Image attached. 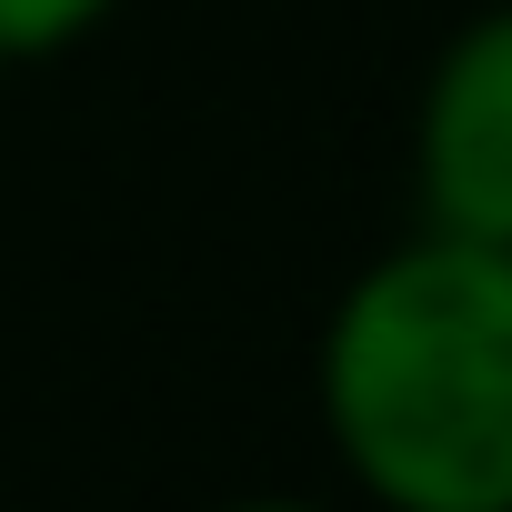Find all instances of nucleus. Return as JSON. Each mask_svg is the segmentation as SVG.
<instances>
[{"instance_id": "1", "label": "nucleus", "mask_w": 512, "mask_h": 512, "mask_svg": "<svg viewBox=\"0 0 512 512\" xmlns=\"http://www.w3.org/2000/svg\"><path fill=\"white\" fill-rule=\"evenodd\" d=\"M322 432L392 512H512V251L412 231L322 322Z\"/></svg>"}, {"instance_id": "2", "label": "nucleus", "mask_w": 512, "mask_h": 512, "mask_svg": "<svg viewBox=\"0 0 512 512\" xmlns=\"http://www.w3.org/2000/svg\"><path fill=\"white\" fill-rule=\"evenodd\" d=\"M412 191H422V231L512 251V0L472 11L442 41L412 111Z\"/></svg>"}, {"instance_id": "3", "label": "nucleus", "mask_w": 512, "mask_h": 512, "mask_svg": "<svg viewBox=\"0 0 512 512\" xmlns=\"http://www.w3.org/2000/svg\"><path fill=\"white\" fill-rule=\"evenodd\" d=\"M111 21V0H0V61H51Z\"/></svg>"}]
</instances>
